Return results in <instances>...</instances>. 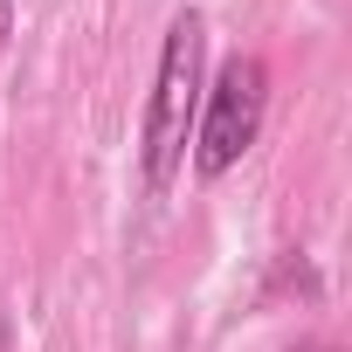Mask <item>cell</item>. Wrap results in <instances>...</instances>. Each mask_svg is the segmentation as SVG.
I'll use <instances>...</instances> for the list:
<instances>
[{
    "mask_svg": "<svg viewBox=\"0 0 352 352\" xmlns=\"http://www.w3.org/2000/svg\"><path fill=\"white\" fill-rule=\"evenodd\" d=\"M8 21H14V8H8V0H0V42H8Z\"/></svg>",
    "mask_w": 352,
    "mask_h": 352,
    "instance_id": "3957f363",
    "label": "cell"
},
{
    "mask_svg": "<svg viewBox=\"0 0 352 352\" xmlns=\"http://www.w3.org/2000/svg\"><path fill=\"white\" fill-rule=\"evenodd\" d=\"M201 56H208V21L194 8H180L166 42H159L152 97H145V138H138V166H145V194L152 201H166L173 180H180V166H187L194 118H201Z\"/></svg>",
    "mask_w": 352,
    "mask_h": 352,
    "instance_id": "6da1fadb",
    "label": "cell"
},
{
    "mask_svg": "<svg viewBox=\"0 0 352 352\" xmlns=\"http://www.w3.org/2000/svg\"><path fill=\"white\" fill-rule=\"evenodd\" d=\"M263 104H270V69L256 56H228L214 69V83L201 90V118H194V166L208 180H221V173L256 145Z\"/></svg>",
    "mask_w": 352,
    "mask_h": 352,
    "instance_id": "7a4b0ae2",
    "label": "cell"
}]
</instances>
